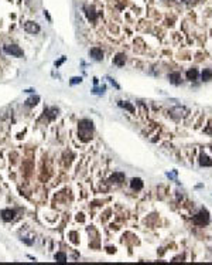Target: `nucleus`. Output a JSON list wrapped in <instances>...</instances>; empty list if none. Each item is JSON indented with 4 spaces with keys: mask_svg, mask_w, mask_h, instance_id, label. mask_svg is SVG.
Here are the masks:
<instances>
[{
    "mask_svg": "<svg viewBox=\"0 0 212 265\" xmlns=\"http://www.w3.org/2000/svg\"><path fill=\"white\" fill-rule=\"evenodd\" d=\"M84 11H85V14H86V17H88L89 21H95L96 18H98V16H96L95 10L92 7H89V6H85L84 7Z\"/></svg>",
    "mask_w": 212,
    "mask_h": 265,
    "instance_id": "6e6552de",
    "label": "nucleus"
},
{
    "mask_svg": "<svg viewBox=\"0 0 212 265\" xmlns=\"http://www.w3.org/2000/svg\"><path fill=\"white\" fill-rule=\"evenodd\" d=\"M199 165H201L202 167H211V166H212V160L209 159V156L201 155V156H199Z\"/></svg>",
    "mask_w": 212,
    "mask_h": 265,
    "instance_id": "ddd939ff",
    "label": "nucleus"
},
{
    "mask_svg": "<svg viewBox=\"0 0 212 265\" xmlns=\"http://www.w3.org/2000/svg\"><path fill=\"white\" fill-rule=\"evenodd\" d=\"M123 180H124V174L120 173V172H117V173H113L112 176H110V179H109L110 183H122Z\"/></svg>",
    "mask_w": 212,
    "mask_h": 265,
    "instance_id": "9b49d317",
    "label": "nucleus"
},
{
    "mask_svg": "<svg viewBox=\"0 0 212 265\" xmlns=\"http://www.w3.org/2000/svg\"><path fill=\"white\" fill-rule=\"evenodd\" d=\"M108 80H109V81H110V82H112V84H113V85H115V87H116V88H119V85H117V84H116V82H115V81H113V78H108Z\"/></svg>",
    "mask_w": 212,
    "mask_h": 265,
    "instance_id": "4be33fe9",
    "label": "nucleus"
},
{
    "mask_svg": "<svg viewBox=\"0 0 212 265\" xmlns=\"http://www.w3.org/2000/svg\"><path fill=\"white\" fill-rule=\"evenodd\" d=\"M211 149H212V147H211Z\"/></svg>",
    "mask_w": 212,
    "mask_h": 265,
    "instance_id": "b1692460",
    "label": "nucleus"
},
{
    "mask_svg": "<svg viewBox=\"0 0 212 265\" xmlns=\"http://www.w3.org/2000/svg\"><path fill=\"white\" fill-rule=\"evenodd\" d=\"M64 61H65V57H62V58L59 60V61H55V67H59L62 63H64Z\"/></svg>",
    "mask_w": 212,
    "mask_h": 265,
    "instance_id": "412c9836",
    "label": "nucleus"
},
{
    "mask_svg": "<svg viewBox=\"0 0 212 265\" xmlns=\"http://www.w3.org/2000/svg\"><path fill=\"white\" fill-rule=\"evenodd\" d=\"M119 107L124 108V109H127L130 114H134L136 111H134V107H133L132 103H129L127 101H119Z\"/></svg>",
    "mask_w": 212,
    "mask_h": 265,
    "instance_id": "4468645a",
    "label": "nucleus"
},
{
    "mask_svg": "<svg viewBox=\"0 0 212 265\" xmlns=\"http://www.w3.org/2000/svg\"><path fill=\"white\" fill-rule=\"evenodd\" d=\"M71 85H75V84H81L82 82V78L81 77H74V78H71Z\"/></svg>",
    "mask_w": 212,
    "mask_h": 265,
    "instance_id": "6ab92c4d",
    "label": "nucleus"
},
{
    "mask_svg": "<svg viewBox=\"0 0 212 265\" xmlns=\"http://www.w3.org/2000/svg\"><path fill=\"white\" fill-rule=\"evenodd\" d=\"M130 186H132L133 190H142L143 189V180L142 179H139V177H134V179H132V181H130Z\"/></svg>",
    "mask_w": 212,
    "mask_h": 265,
    "instance_id": "f8f14e48",
    "label": "nucleus"
},
{
    "mask_svg": "<svg viewBox=\"0 0 212 265\" xmlns=\"http://www.w3.org/2000/svg\"><path fill=\"white\" fill-rule=\"evenodd\" d=\"M106 89V87H102V88H93V94H100Z\"/></svg>",
    "mask_w": 212,
    "mask_h": 265,
    "instance_id": "aec40b11",
    "label": "nucleus"
},
{
    "mask_svg": "<svg viewBox=\"0 0 212 265\" xmlns=\"http://www.w3.org/2000/svg\"><path fill=\"white\" fill-rule=\"evenodd\" d=\"M78 133H79L81 140H84V142L91 140L92 135H93V122L89 119H81L78 122Z\"/></svg>",
    "mask_w": 212,
    "mask_h": 265,
    "instance_id": "f257e3e1",
    "label": "nucleus"
},
{
    "mask_svg": "<svg viewBox=\"0 0 212 265\" xmlns=\"http://www.w3.org/2000/svg\"><path fill=\"white\" fill-rule=\"evenodd\" d=\"M54 258H55V261H58V262H66L65 252H57V254L54 255Z\"/></svg>",
    "mask_w": 212,
    "mask_h": 265,
    "instance_id": "f3484780",
    "label": "nucleus"
},
{
    "mask_svg": "<svg viewBox=\"0 0 212 265\" xmlns=\"http://www.w3.org/2000/svg\"><path fill=\"white\" fill-rule=\"evenodd\" d=\"M58 112H59V109L58 108H55V107H52V108H47V109H44V115L47 116L50 121H52V119L58 115Z\"/></svg>",
    "mask_w": 212,
    "mask_h": 265,
    "instance_id": "0eeeda50",
    "label": "nucleus"
},
{
    "mask_svg": "<svg viewBox=\"0 0 212 265\" xmlns=\"http://www.w3.org/2000/svg\"><path fill=\"white\" fill-rule=\"evenodd\" d=\"M24 30H26L27 33H31V34H37L40 33V26L37 24V23L34 21H27L26 24H24Z\"/></svg>",
    "mask_w": 212,
    "mask_h": 265,
    "instance_id": "20e7f679",
    "label": "nucleus"
},
{
    "mask_svg": "<svg viewBox=\"0 0 212 265\" xmlns=\"http://www.w3.org/2000/svg\"><path fill=\"white\" fill-rule=\"evenodd\" d=\"M3 50H4V53H6V54L13 55V57H23V55H24L23 50L18 47V45H16V44H6L3 47Z\"/></svg>",
    "mask_w": 212,
    "mask_h": 265,
    "instance_id": "7ed1b4c3",
    "label": "nucleus"
},
{
    "mask_svg": "<svg viewBox=\"0 0 212 265\" xmlns=\"http://www.w3.org/2000/svg\"><path fill=\"white\" fill-rule=\"evenodd\" d=\"M202 80H204V81H211L212 80V71L211 70H204L202 71Z\"/></svg>",
    "mask_w": 212,
    "mask_h": 265,
    "instance_id": "a211bd4d",
    "label": "nucleus"
},
{
    "mask_svg": "<svg viewBox=\"0 0 212 265\" xmlns=\"http://www.w3.org/2000/svg\"><path fill=\"white\" fill-rule=\"evenodd\" d=\"M44 16L48 18V20H50V21H51V17H50V14H48V11H44Z\"/></svg>",
    "mask_w": 212,
    "mask_h": 265,
    "instance_id": "5701e85b",
    "label": "nucleus"
},
{
    "mask_svg": "<svg viewBox=\"0 0 212 265\" xmlns=\"http://www.w3.org/2000/svg\"><path fill=\"white\" fill-rule=\"evenodd\" d=\"M0 216H2L3 221H11V220H14V217H16V210H10V208H4V210H2Z\"/></svg>",
    "mask_w": 212,
    "mask_h": 265,
    "instance_id": "39448f33",
    "label": "nucleus"
},
{
    "mask_svg": "<svg viewBox=\"0 0 212 265\" xmlns=\"http://www.w3.org/2000/svg\"><path fill=\"white\" fill-rule=\"evenodd\" d=\"M89 55H91L93 60H96V61H102L103 60V51L99 47L91 48V50H89Z\"/></svg>",
    "mask_w": 212,
    "mask_h": 265,
    "instance_id": "423d86ee",
    "label": "nucleus"
},
{
    "mask_svg": "<svg viewBox=\"0 0 212 265\" xmlns=\"http://www.w3.org/2000/svg\"><path fill=\"white\" fill-rule=\"evenodd\" d=\"M38 101H40V96H31V98H28L26 101V105L27 107H34V105L38 103Z\"/></svg>",
    "mask_w": 212,
    "mask_h": 265,
    "instance_id": "dca6fc26",
    "label": "nucleus"
},
{
    "mask_svg": "<svg viewBox=\"0 0 212 265\" xmlns=\"http://www.w3.org/2000/svg\"><path fill=\"white\" fill-rule=\"evenodd\" d=\"M192 223H194L195 225H199V227H204V225L208 224V223H209V213H208V210L202 208L201 211H198L194 217H192Z\"/></svg>",
    "mask_w": 212,
    "mask_h": 265,
    "instance_id": "f03ea898",
    "label": "nucleus"
},
{
    "mask_svg": "<svg viewBox=\"0 0 212 265\" xmlns=\"http://www.w3.org/2000/svg\"><path fill=\"white\" fill-rule=\"evenodd\" d=\"M124 63H126V55H124L123 53H119V54L113 58V64L117 67H123Z\"/></svg>",
    "mask_w": 212,
    "mask_h": 265,
    "instance_id": "9d476101",
    "label": "nucleus"
},
{
    "mask_svg": "<svg viewBox=\"0 0 212 265\" xmlns=\"http://www.w3.org/2000/svg\"><path fill=\"white\" fill-rule=\"evenodd\" d=\"M168 80H170V82H171V84L180 85V84H181V74H180V72L168 74Z\"/></svg>",
    "mask_w": 212,
    "mask_h": 265,
    "instance_id": "1a4fd4ad",
    "label": "nucleus"
},
{
    "mask_svg": "<svg viewBox=\"0 0 212 265\" xmlns=\"http://www.w3.org/2000/svg\"><path fill=\"white\" fill-rule=\"evenodd\" d=\"M187 80H190V81H194V80H197L198 78V71L195 70V68H192V70H188L185 74Z\"/></svg>",
    "mask_w": 212,
    "mask_h": 265,
    "instance_id": "2eb2a0df",
    "label": "nucleus"
}]
</instances>
